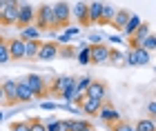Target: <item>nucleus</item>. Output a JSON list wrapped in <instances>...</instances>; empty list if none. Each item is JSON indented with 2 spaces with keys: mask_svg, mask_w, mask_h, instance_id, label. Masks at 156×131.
I'll return each mask as SVG.
<instances>
[{
  "mask_svg": "<svg viewBox=\"0 0 156 131\" xmlns=\"http://www.w3.org/2000/svg\"><path fill=\"white\" fill-rule=\"evenodd\" d=\"M23 80L31 87V91L36 93V98H45V96H49V87H51V82H47V80H45V76L29 73V76H25Z\"/></svg>",
  "mask_w": 156,
  "mask_h": 131,
  "instance_id": "nucleus-3",
  "label": "nucleus"
},
{
  "mask_svg": "<svg viewBox=\"0 0 156 131\" xmlns=\"http://www.w3.org/2000/svg\"><path fill=\"white\" fill-rule=\"evenodd\" d=\"M103 7L105 2H89V20H91V25H101V20H103Z\"/></svg>",
  "mask_w": 156,
  "mask_h": 131,
  "instance_id": "nucleus-19",
  "label": "nucleus"
},
{
  "mask_svg": "<svg viewBox=\"0 0 156 131\" xmlns=\"http://www.w3.org/2000/svg\"><path fill=\"white\" fill-rule=\"evenodd\" d=\"M18 82L20 80H5L2 82V105H18Z\"/></svg>",
  "mask_w": 156,
  "mask_h": 131,
  "instance_id": "nucleus-7",
  "label": "nucleus"
},
{
  "mask_svg": "<svg viewBox=\"0 0 156 131\" xmlns=\"http://www.w3.org/2000/svg\"><path fill=\"white\" fill-rule=\"evenodd\" d=\"M47 122V131H69V120H45Z\"/></svg>",
  "mask_w": 156,
  "mask_h": 131,
  "instance_id": "nucleus-25",
  "label": "nucleus"
},
{
  "mask_svg": "<svg viewBox=\"0 0 156 131\" xmlns=\"http://www.w3.org/2000/svg\"><path fill=\"white\" fill-rule=\"evenodd\" d=\"M9 49H11V58H13V60H25L27 40H25V38H11V40H9Z\"/></svg>",
  "mask_w": 156,
  "mask_h": 131,
  "instance_id": "nucleus-13",
  "label": "nucleus"
},
{
  "mask_svg": "<svg viewBox=\"0 0 156 131\" xmlns=\"http://www.w3.org/2000/svg\"><path fill=\"white\" fill-rule=\"evenodd\" d=\"M42 107H45V109H58L56 102H42Z\"/></svg>",
  "mask_w": 156,
  "mask_h": 131,
  "instance_id": "nucleus-38",
  "label": "nucleus"
},
{
  "mask_svg": "<svg viewBox=\"0 0 156 131\" xmlns=\"http://www.w3.org/2000/svg\"><path fill=\"white\" fill-rule=\"evenodd\" d=\"M140 47H145V49L152 53V51L156 49V36H154V33H150V36H147V38L143 40V45H140Z\"/></svg>",
  "mask_w": 156,
  "mask_h": 131,
  "instance_id": "nucleus-34",
  "label": "nucleus"
},
{
  "mask_svg": "<svg viewBox=\"0 0 156 131\" xmlns=\"http://www.w3.org/2000/svg\"><path fill=\"white\" fill-rule=\"evenodd\" d=\"M31 122V131H47V122L40 118H29Z\"/></svg>",
  "mask_w": 156,
  "mask_h": 131,
  "instance_id": "nucleus-33",
  "label": "nucleus"
},
{
  "mask_svg": "<svg viewBox=\"0 0 156 131\" xmlns=\"http://www.w3.org/2000/svg\"><path fill=\"white\" fill-rule=\"evenodd\" d=\"M150 33H152V31H150V25L143 22V25L136 29V33H134V36H129V47H140V45H143V40L150 36Z\"/></svg>",
  "mask_w": 156,
  "mask_h": 131,
  "instance_id": "nucleus-15",
  "label": "nucleus"
},
{
  "mask_svg": "<svg viewBox=\"0 0 156 131\" xmlns=\"http://www.w3.org/2000/svg\"><path fill=\"white\" fill-rule=\"evenodd\" d=\"M72 85H76V76H56V78L51 80L49 93H51V96H62V91L69 89Z\"/></svg>",
  "mask_w": 156,
  "mask_h": 131,
  "instance_id": "nucleus-10",
  "label": "nucleus"
},
{
  "mask_svg": "<svg viewBox=\"0 0 156 131\" xmlns=\"http://www.w3.org/2000/svg\"><path fill=\"white\" fill-rule=\"evenodd\" d=\"M136 129L138 131H156V120L152 116H147V118H140L136 122Z\"/></svg>",
  "mask_w": 156,
  "mask_h": 131,
  "instance_id": "nucleus-27",
  "label": "nucleus"
},
{
  "mask_svg": "<svg viewBox=\"0 0 156 131\" xmlns=\"http://www.w3.org/2000/svg\"><path fill=\"white\" fill-rule=\"evenodd\" d=\"M60 42L58 40H45L40 47V53H38V60H56L60 58Z\"/></svg>",
  "mask_w": 156,
  "mask_h": 131,
  "instance_id": "nucleus-9",
  "label": "nucleus"
},
{
  "mask_svg": "<svg viewBox=\"0 0 156 131\" xmlns=\"http://www.w3.org/2000/svg\"><path fill=\"white\" fill-rule=\"evenodd\" d=\"M109 65H114V67H123V65H127V56H123V51H118V49H112Z\"/></svg>",
  "mask_w": 156,
  "mask_h": 131,
  "instance_id": "nucleus-28",
  "label": "nucleus"
},
{
  "mask_svg": "<svg viewBox=\"0 0 156 131\" xmlns=\"http://www.w3.org/2000/svg\"><path fill=\"white\" fill-rule=\"evenodd\" d=\"M74 18L80 27H91V20H89V5L87 2H76L74 5Z\"/></svg>",
  "mask_w": 156,
  "mask_h": 131,
  "instance_id": "nucleus-12",
  "label": "nucleus"
},
{
  "mask_svg": "<svg viewBox=\"0 0 156 131\" xmlns=\"http://www.w3.org/2000/svg\"><path fill=\"white\" fill-rule=\"evenodd\" d=\"M40 33H42V29L38 25H29V27H25V29H20V38H25V40H38Z\"/></svg>",
  "mask_w": 156,
  "mask_h": 131,
  "instance_id": "nucleus-21",
  "label": "nucleus"
},
{
  "mask_svg": "<svg viewBox=\"0 0 156 131\" xmlns=\"http://www.w3.org/2000/svg\"><path fill=\"white\" fill-rule=\"evenodd\" d=\"M87 127H91L87 120H69V131H85Z\"/></svg>",
  "mask_w": 156,
  "mask_h": 131,
  "instance_id": "nucleus-31",
  "label": "nucleus"
},
{
  "mask_svg": "<svg viewBox=\"0 0 156 131\" xmlns=\"http://www.w3.org/2000/svg\"><path fill=\"white\" fill-rule=\"evenodd\" d=\"M134 131H138V129H134Z\"/></svg>",
  "mask_w": 156,
  "mask_h": 131,
  "instance_id": "nucleus-41",
  "label": "nucleus"
},
{
  "mask_svg": "<svg viewBox=\"0 0 156 131\" xmlns=\"http://www.w3.org/2000/svg\"><path fill=\"white\" fill-rule=\"evenodd\" d=\"M109 42H114V45H118V42H123V40H120V36H112V38H109Z\"/></svg>",
  "mask_w": 156,
  "mask_h": 131,
  "instance_id": "nucleus-39",
  "label": "nucleus"
},
{
  "mask_svg": "<svg viewBox=\"0 0 156 131\" xmlns=\"http://www.w3.org/2000/svg\"><path fill=\"white\" fill-rule=\"evenodd\" d=\"M154 120H156V118H154Z\"/></svg>",
  "mask_w": 156,
  "mask_h": 131,
  "instance_id": "nucleus-42",
  "label": "nucleus"
},
{
  "mask_svg": "<svg viewBox=\"0 0 156 131\" xmlns=\"http://www.w3.org/2000/svg\"><path fill=\"white\" fill-rule=\"evenodd\" d=\"M85 131H94V127H87V129H85Z\"/></svg>",
  "mask_w": 156,
  "mask_h": 131,
  "instance_id": "nucleus-40",
  "label": "nucleus"
},
{
  "mask_svg": "<svg viewBox=\"0 0 156 131\" xmlns=\"http://www.w3.org/2000/svg\"><path fill=\"white\" fill-rule=\"evenodd\" d=\"M136 129V125H132V122H127V120H120L118 125L112 127V131H134Z\"/></svg>",
  "mask_w": 156,
  "mask_h": 131,
  "instance_id": "nucleus-32",
  "label": "nucleus"
},
{
  "mask_svg": "<svg viewBox=\"0 0 156 131\" xmlns=\"http://www.w3.org/2000/svg\"><path fill=\"white\" fill-rule=\"evenodd\" d=\"M11 58V49H9V40L2 38V42H0V65H7Z\"/></svg>",
  "mask_w": 156,
  "mask_h": 131,
  "instance_id": "nucleus-26",
  "label": "nucleus"
},
{
  "mask_svg": "<svg viewBox=\"0 0 156 131\" xmlns=\"http://www.w3.org/2000/svg\"><path fill=\"white\" fill-rule=\"evenodd\" d=\"M143 25V20H140V16H136V13H132V18H129V22H127V27H125V36L129 38V36H134V33H136V29L138 27Z\"/></svg>",
  "mask_w": 156,
  "mask_h": 131,
  "instance_id": "nucleus-24",
  "label": "nucleus"
},
{
  "mask_svg": "<svg viewBox=\"0 0 156 131\" xmlns=\"http://www.w3.org/2000/svg\"><path fill=\"white\" fill-rule=\"evenodd\" d=\"M74 56H76V51L72 49V47H67V45L60 47V58H74Z\"/></svg>",
  "mask_w": 156,
  "mask_h": 131,
  "instance_id": "nucleus-35",
  "label": "nucleus"
},
{
  "mask_svg": "<svg viewBox=\"0 0 156 131\" xmlns=\"http://www.w3.org/2000/svg\"><path fill=\"white\" fill-rule=\"evenodd\" d=\"M76 60L80 65H91V60H94V49H91V45H85L80 51H78Z\"/></svg>",
  "mask_w": 156,
  "mask_h": 131,
  "instance_id": "nucleus-22",
  "label": "nucleus"
},
{
  "mask_svg": "<svg viewBox=\"0 0 156 131\" xmlns=\"http://www.w3.org/2000/svg\"><path fill=\"white\" fill-rule=\"evenodd\" d=\"M34 98H36V93L31 91V87L25 80H20L18 82V102H31Z\"/></svg>",
  "mask_w": 156,
  "mask_h": 131,
  "instance_id": "nucleus-18",
  "label": "nucleus"
},
{
  "mask_svg": "<svg viewBox=\"0 0 156 131\" xmlns=\"http://www.w3.org/2000/svg\"><path fill=\"white\" fill-rule=\"evenodd\" d=\"M129 18H132V11H127V9H118V11H116L114 22H112V27H114L116 31H125V27H127V22H129Z\"/></svg>",
  "mask_w": 156,
  "mask_h": 131,
  "instance_id": "nucleus-17",
  "label": "nucleus"
},
{
  "mask_svg": "<svg viewBox=\"0 0 156 131\" xmlns=\"http://www.w3.org/2000/svg\"><path fill=\"white\" fill-rule=\"evenodd\" d=\"M89 40H91V45H98V42H103V36H101V33H91V36H89Z\"/></svg>",
  "mask_w": 156,
  "mask_h": 131,
  "instance_id": "nucleus-37",
  "label": "nucleus"
},
{
  "mask_svg": "<svg viewBox=\"0 0 156 131\" xmlns=\"http://www.w3.org/2000/svg\"><path fill=\"white\" fill-rule=\"evenodd\" d=\"M78 31H80L78 27H67V29H65V33H62V36L58 38V42H60V45H67V42H69V38L78 36Z\"/></svg>",
  "mask_w": 156,
  "mask_h": 131,
  "instance_id": "nucleus-29",
  "label": "nucleus"
},
{
  "mask_svg": "<svg viewBox=\"0 0 156 131\" xmlns=\"http://www.w3.org/2000/svg\"><path fill=\"white\" fill-rule=\"evenodd\" d=\"M105 93H107V85L101 80H91V85L87 89V96L89 98H98V100H105Z\"/></svg>",
  "mask_w": 156,
  "mask_h": 131,
  "instance_id": "nucleus-16",
  "label": "nucleus"
},
{
  "mask_svg": "<svg viewBox=\"0 0 156 131\" xmlns=\"http://www.w3.org/2000/svg\"><path fill=\"white\" fill-rule=\"evenodd\" d=\"M91 49H94V60H91V65H107L109 58H112V47L105 45V42H98V45H91Z\"/></svg>",
  "mask_w": 156,
  "mask_h": 131,
  "instance_id": "nucleus-11",
  "label": "nucleus"
},
{
  "mask_svg": "<svg viewBox=\"0 0 156 131\" xmlns=\"http://www.w3.org/2000/svg\"><path fill=\"white\" fill-rule=\"evenodd\" d=\"M127 65L129 67L150 65V51H147L145 47H129V51H127Z\"/></svg>",
  "mask_w": 156,
  "mask_h": 131,
  "instance_id": "nucleus-5",
  "label": "nucleus"
},
{
  "mask_svg": "<svg viewBox=\"0 0 156 131\" xmlns=\"http://www.w3.org/2000/svg\"><path fill=\"white\" fill-rule=\"evenodd\" d=\"M103 102L105 100H98V98H85L83 100V105H80V111L85 113V116H98L101 113V107H103Z\"/></svg>",
  "mask_w": 156,
  "mask_h": 131,
  "instance_id": "nucleus-14",
  "label": "nucleus"
},
{
  "mask_svg": "<svg viewBox=\"0 0 156 131\" xmlns=\"http://www.w3.org/2000/svg\"><path fill=\"white\" fill-rule=\"evenodd\" d=\"M36 25L42 31H56L58 29V20H56L54 5H40L36 11Z\"/></svg>",
  "mask_w": 156,
  "mask_h": 131,
  "instance_id": "nucleus-1",
  "label": "nucleus"
},
{
  "mask_svg": "<svg viewBox=\"0 0 156 131\" xmlns=\"http://www.w3.org/2000/svg\"><path fill=\"white\" fill-rule=\"evenodd\" d=\"M42 42L40 40H27V51H25V60H38Z\"/></svg>",
  "mask_w": 156,
  "mask_h": 131,
  "instance_id": "nucleus-20",
  "label": "nucleus"
},
{
  "mask_svg": "<svg viewBox=\"0 0 156 131\" xmlns=\"http://www.w3.org/2000/svg\"><path fill=\"white\" fill-rule=\"evenodd\" d=\"M147 113H150L152 118H156V100H152L150 105H147Z\"/></svg>",
  "mask_w": 156,
  "mask_h": 131,
  "instance_id": "nucleus-36",
  "label": "nucleus"
},
{
  "mask_svg": "<svg viewBox=\"0 0 156 131\" xmlns=\"http://www.w3.org/2000/svg\"><path fill=\"white\" fill-rule=\"evenodd\" d=\"M54 11H56V20H58V29H67L69 27V18L74 16V9H69V2H65V0L56 2Z\"/></svg>",
  "mask_w": 156,
  "mask_h": 131,
  "instance_id": "nucleus-6",
  "label": "nucleus"
},
{
  "mask_svg": "<svg viewBox=\"0 0 156 131\" xmlns=\"http://www.w3.org/2000/svg\"><path fill=\"white\" fill-rule=\"evenodd\" d=\"M18 16H20V0H2L0 7V20L5 27L9 25H18Z\"/></svg>",
  "mask_w": 156,
  "mask_h": 131,
  "instance_id": "nucleus-2",
  "label": "nucleus"
},
{
  "mask_svg": "<svg viewBox=\"0 0 156 131\" xmlns=\"http://www.w3.org/2000/svg\"><path fill=\"white\" fill-rule=\"evenodd\" d=\"M98 118H101V120H103V122H105V125H107L109 129L114 127V125H118L120 120H123V118H120V111H118V109H116L114 105H112L109 100H105V102H103V107H101V113H98Z\"/></svg>",
  "mask_w": 156,
  "mask_h": 131,
  "instance_id": "nucleus-4",
  "label": "nucleus"
},
{
  "mask_svg": "<svg viewBox=\"0 0 156 131\" xmlns=\"http://www.w3.org/2000/svg\"><path fill=\"white\" fill-rule=\"evenodd\" d=\"M11 131H31V122L29 120H16V122H11Z\"/></svg>",
  "mask_w": 156,
  "mask_h": 131,
  "instance_id": "nucleus-30",
  "label": "nucleus"
},
{
  "mask_svg": "<svg viewBox=\"0 0 156 131\" xmlns=\"http://www.w3.org/2000/svg\"><path fill=\"white\" fill-rule=\"evenodd\" d=\"M116 7L114 5H107L105 2V7H103V20H101V25H112L114 22V18H116Z\"/></svg>",
  "mask_w": 156,
  "mask_h": 131,
  "instance_id": "nucleus-23",
  "label": "nucleus"
},
{
  "mask_svg": "<svg viewBox=\"0 0 156 131\" xmlns=\"http://www.w3.org/2000/svg\"><path fill=\"white\" fill-rule=\"evenodd\" d=\"M36 11L38 9H34V5L20 2V16H18V25L16 27L25 29V27H29V25H36Z\"/></svg>",
  "mask_w": 156,
  "mask_h": 131,
  "instance_id": "nucleus-8",
  "label": "nucleus"
}]
</instances>
